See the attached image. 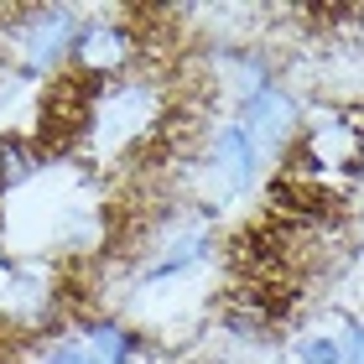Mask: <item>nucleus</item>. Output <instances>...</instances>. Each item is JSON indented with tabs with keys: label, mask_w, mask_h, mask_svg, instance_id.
<instances>
[{
	"label": "nucleus",
	"mask_w": 364,
	"mask_h": 364,
	"mask_svg": "<svg viewBox=\"0 0 364 364\" xmlns=\"http://www.w3.org/2000/svg\"><path fill=\"white\" fill-rule=\"evenodd\" d=\"M37 364H99V359L78 343V333H63V338H53V343L37 354Z\"/></svg>",
	"instance_id": "0eeeda50"
},
{
	"label": "nucleus",
	"mask_w": 364,
	"mask_h": 364,
	"mask_svg": "<svg viewBox=\"0 0 364 364\" xmlns=\"http://www.w3.org/2000/svg\"><path fill=\"white\" fill-rule=\"evenodd\" d=\"M354 364H364V349H359V354H354Z\"/></svg>",
	"instance_id": "6e6552de"
},
{
	"label": "nucleus",
	"mask_w": 364,
	"mask_h": 364,
	"mask_svg": "<svg viewBox=\"0 0 364 364\" xmlns=\"http://www.w3.org/2000/svg\"><path fill=\"white\" fill-rule=\"evenodd\" d=\"M42 167H47L42 141H31V136H0V198L21 193L31 177H42Z\"/></svg>",
	"instance_id": "423d86ee"
},
{
	"label": "nucleus",
	"mask_w": 364,
	"mask_h": 364,
	"mask_svg": "<svg viewBox=\"0 0 364 364\" xmlns=\"http://www.w3.org/2000/svg\"><path fill=\"white\" fill-rule=\"evenodd\" d=\"M141 63V31L120 21V16L99 11L84 16L73 31V53H68V73L89 89H109V84H125L130 68Z\"/></svg>",
	"instance_id": "7ed1b4c3"
},
{
	"label": "nucleus",
	"mask_w": 364,
	"mask_h": 364,
	"mask_svg": "<svg viewBox=\"0 0 364 364\" xmlns=\"http://www.w3.org/2000/svg\"><path fill=\"white\" fill-rule=\"evenodd\" d=\"M0 53H6V78L16 84H53L68 73L73 53V31L84 16L68 6H21V11H0Z\"/></svg>",
	"instance_id": "f257e3e1"
},
{
	"label": "nucleus",
	"mask_w": 364,
	"mask_h": 364,
	"mask_svg": "<svg viewBox=\"0 0 364 364\" xmlns=\"http://www.w3.org/2000/svg\"><path fill=\"white\" fill-rule=\"evenodd\" d=\"M78 343L99 359V364H136L141 359V333L130 323H114V318H84L73 323Z\"/></svg>",
	"instance_id": "39448f33"
},
{
	"label": "nucleus",
	"mask_w": 364,
	"mask_h": 364,
	"mask_svg": "<svg viewBox=\"0 0 364 364\" xmlns=\"http://www.w3.org/2000/svg\"><path fill=\"white\" fill-rule=\"evenodd\" d=\"M172 120V105L151 78H125V84L94 89V109L84 125V141L99 146L109 156L141 151L151 136H161V125Z\"/></svg>",
	"instance_id": "f03ea898"
},
{
	"label": "nucleus",
	"mask_w": 364,
	"mask_h": 364,
	"mask_svg": "<svg viewBox=\"0 0 364 364\" xmlns=\"http://www.w3.org/2000/svg\"><path fill=\"white\" fill-rule=\"evenodd\" d=\"M359 349H364V323L338 312L333 323L302 328L291 338V364H354Z\"/></svg>",
	"instance_id": "20e7f679"
}]
</instances>
